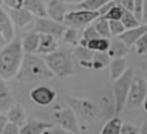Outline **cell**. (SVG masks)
<instances>
[{"label": "cell", "mask_w": 147, "mask_h": 134, "mask_svg": "<svg viewBox=\"0 0 147 134\" xmlns=\"http://www.w3.org/2000/svg\"><path fill=\"white\" fill-rule=\"evenodd\" d=\"M54 77V73L48 68L44 57L38 54L24 53L20 70L16 74V79L22 82H37L49 80Z\"/></svg>", "instance_id": "obj_1"}, {"label": "cell", "mask_w": 147, "mask_h": 134, "mask_svg": "<svg viewBox=\"0 0 147 134\" xmlns=\"http://www.w3.org/2000/svg\"><path fill=\"white\" fill-rule=\"evenodd\" d=\"M24 52L20 38L8 41L0 50V78L8 80L16 77Z\"/></svg>", "instance_id": "obj_2"}, {"label": "cell", "mask_w": 147, "mask_h": 134, "mask_svg": "<svg viewBox=\"0 0 147 134\" xmlns=\"http://www.w3.org/2000/svg\"><path fill=\"white\" fill-rule=\"evenodd\" d=\"M67 102L69 107L74 110L78 125L82 124L84 128L92 125V123L101 118V107L96 102L88 98H78L67 96Z\"/></svg>", "instance_id": "obj_3"}, {"label": "cell", "mask_w": 147, "mask_h": 134, "mask_svg": "<svg viewBox=\"0 0 147 134\" xmlns=\"http://www.w3.org/2000/svg\"><path fill=\"white\" fill-rule=\"evenodd\" d=\"M74 52L69 49H56L44 56L51 71L54 76L60 78H67L74 74Z\"/></svg>", "instance_id": "obj_4"}, {"label": "cell", "mask_w": 147, "mask_h": 134, "mask_svg": "<svg viewBox=\"0 0 147 134\" xmlns=\"http://www.w3.org/2000/svg\"><path fill=\"white\" fill-rule=\"evenodd\" d=\"M133 77H134L133 69L129 66L121 77L111 81L113 82L114 109H115L116 115L121 113L126 107V100H127V95H129V90H130Z\"/></svg>", "instance_id": "obj_5"}, {"label": "cell", "mask_w": 147, "mask_h": 134, "mask_svg": "<svg viewBox=\"0 0 147 134\" xmlns=\"http://www.w3.org/2000/svg\"><path fill=\"white\" fill-rule=\"evenodd\" d=\"M96 17H99L98 10H88L78 8L76 11H69L64 16L63 23L67 26L76 27V29H84L90 23H92Z\"/></svg>", "instance_id": "obj_6"}, {"label": "cell", "mask_w": 147, "mask_h": 134, "mask_svg": "<svg viewBox=\"0 0 147 134\" xmlns=\"http://www.w3.org/2000/svg\"><path fill=\"white\" fill-rule=\"evenodd\" d=\"M146 97H147L146 79L141 77H133L126 100V105L129 108H138L142 105Z\"/></svg>", "instance_id": "obj_7"}, {"label": "cell", "mask_w": 147, "mask_h": 134, "mask_svg": "<svg viewBox=\"0 0 147 134\" xmlns=\"http://www.w3.org/2000/svg\"><path fill=\"white\" fill-rule=\"evenodd\" d=\"M67 25L61 22H56L52 18L45 17H37L34 16V31L39 33H48L54 36L55 38H62Z\"/></svg>", "instance_id": "obj_8"}, {"label": "cell", "mask_w": 147, "mask_h": 134, "mask_svg": "<svg viewBox=\"0 0 147 134\" xmlns=\"http://www.w3.org/2000/svg\"><path fill=\"white\" fill-rule=\"evenodd\" d=\"M53 119L55 124L63 127L68 133H79L80 128L77 121V117L74 112V110L69 107L67 109H60L54 111Z\"/></svg>", "instance_id": "obj_9"}, {"label": "cell", "mask_w": 147, "mask_h": 134, "mask_svg": "<svg viewBox=\"0 0 147 134\" xmlns=\"http://www.w3.org/2000/svg\"><path fill=\"white\" fill-rule=\"evenodd\" d=\"M56 97L55 90L47 86H38L31 89L30 92V98L38 105L47 107L49 105Z\"/></svg>", "instance_id": "obj_10"}, {"label": "cell", "mask_w": 147, "mask_h": 134, "mask_svg": "<svg viewBox=\"0 0 147 134\" xmlns=\"http://www.w3.org/2000/svg\"><path fill=\"white\" fill-rule=\"evenodd\" d=\"M7 11H8L14 25H16L18 27H25L34 19V15L24 7L16 8V9H8Z\"/></svg>", "instance_id": "obj_11"}, {"label": "cell", "mask_w": 147, "mask_h": 134, "mask_svg": "<svg viewBox=\"0 0 147 134\" xmlns=\"http://www.w3.org/2000/svg\"><path fill=\"white\" fill-rule=\"evenodd\" d=\"M46 11L49 18L63 23L64 16L67 14L65 2H63L62 0H49L46 5Z\"/></svg>", "instance_id": "obj_12"}, {"label": "cell", "mask_w": 147, "mask_h": 134, "mask_svg": "<svg viewBox=\"0 0 147 134\" xmlns=\"http://www.w3.org/2000/svg\"><path fill=\"white\" fill-rule=\"evenodd\" d=\"M0 34L3 37V39L7 42L15 38L14 23L8 11H6L1 6H0Z\"/></svg>", "instance_id": "obj_13"}, {"label": "cell", "mask_w": 147, "mask_h": 134, "mask_svg": "<svg viewBox=\"0 0 147 134\" xmlns=\"http://www.w3.org/2000/svg\"><path fill=\"white\" fill-rule=\"evenodd\" d=\"M53 125L54 124L48 121L30 119V120H26L23 126H21L20 133L21 134H42Z\"/></svg>", "instance_id": "obj_14"}, {"label": "cell", "mask_w": 147, "mask_h": 134, "mask_svg": "<svg viewBox=\"0 0 147 134\" xmlns=\"http://www.w3.org/2000/svg\"><path fill=\"white\" fill-rule=\"evenodd\" d=\"M147 32V23H142V24H139L138 26L136 27H132V29H129V30H125L122 34L118 36L119 39H122L129 47L133 46L136 44V41Z\"/></svg>", "instance_id": "obj_15"}, {"label": "cell", "mask_w": 147, "mask_h": 134, "mask_svg": "<svg viewBox=\"0 0 147 134\" xmlns=\"http://www.w3.org/2000/svg\"><path fill=\"white\" fill-rule=\"evenodd\" d=\"M57 49V38L48 33H39V47L37 54H49Z\"/></svg>", "instance_id": "obj_16"}, {"label": "cell", "mask_w": 147, "mask_h": 134, "mask_svg": "<svg viewBox=\"0 0 147 134\" xmlns=\"http://www.w3.org/2000/svg\"><path fill=\"white\" fill-rule=\"evenodd\" d=\"M75 47H76V48H75L74 55L76 56L78 64H79L82 68L92 69V58H93L94 52L91 50L90 48H87V47H85V46H80V45H77V46H75Z\"/></svg>", "instance_id": "obj_17"}, {"label": "cell", "mask_w": 147, "mask_h": 134, "mask_svg": "<svg viewBox=\"0 0 147 134\" xmlns=\"http://www.w3.org/2000/svg\"><path fill=\"white\" fill-rule=\"evenodd\" d=\"M6 116H7L8 121L15 123L20 127L23 126L26 121V115H25V111H24L23 107L20 103H16V102H14L9 107V109L6 111Z\"/></svg>", "instance_id": "obj_18"}, {"label": "cell", "mask_w": 147, "mask_h": 134, "mask_svg": "<svg viewBox=\"0 0 147 134\" xmlns=\"http://www.w3.org/2000/svg\"><path fill=\"white\" fill-rule=\"evenodd\" d=\"M22 42V48L24 53L28 54H37L38 47H39V32L37 31H31L21 38Z\"/></svg>", "instance_id": "obj_19"}, {"label": "cell", "mask_w": 147, "mask_h": 134, "mask_svg": "<svg viewBox=\"0 0 147 134\" xmlns=\"http://www.w3.org/2000/svg\"><path fill=\"white\" fill-rule=\"evenodd\" d=\"M130 47L118 37H115L114 39L110 40V46L109 49L107 50L108 55L110 58H116V57H125L129 54Z\"/></svg>", "instance_id": "obj_20"}, {"label": "cell", "mask_w": 147, "mask_h": 134, "mask_svg": "<svg viewBox=\"0 0 147 134\" xmlns=\"http://www.w3.org/2000/svg\"><path fill=\"white\" fill-rule=\"evenodd\" d=\"M108 68H109V77H110V80L113 81L118 77H121L129 66L125 57H116L109 62Z\"/></svg>", "instance_id": "obj_21"}, {"label": "cell", "mask_w": 147, "mask_h": 134, "mask_svg": "<svg viewBox=\"0 0 147 134\" xmlns=\"http://www.w3.org/2000/svg\"><path fill=\"white\" fill-rule=\"evenodd\" d=\"M5 81H6L5 79L0 78V112H3V113L14 103V98Z\"/></svg>", "instance_id": "obj_22"}, {"label": "cell", "mask_w": 147, "mask_h": 134, "mask_svg": "<svg viewBox=\"0 0 147 134\" xmlns=\"http://www.w3.org/2000/svg\"><path fill=\"white\" fill-rule=\"evenodd\" d=\"M23 7L30 10L37 17L47 16L46 6L42 0H23Z\"/></svg>", "instance_id": "obj_23"}, {"label": "cell", "mask_w": 147, "mask_h": 134, "mask_svg": "<svg viewBox=\"0 0 147 134\" xmlns=\"http://www.w3.org/2000/svg\"><path fill=\"white\" fill-rule=\"evenodd\" d=\"M83 37V31L82 29H76V27H70L67 26V29L63 32L62 39L64 42L71 45V46H77L80 42V39Z\"/></svg>", "instance_id": "obj_24"}, {"label": "cell", "mask_w": 147, "mask_h": 134, "mask_svg": "<svg viewBox=\"0 0 147 134\" xmlns=\"http://www.w3.org/2000/svg\"><path fill=\"white\" fill-rule=\"evenodd\" d=\"M110 56L107 52H94L92 58V69L94 70H102L109 65Z\"/></svg>", "instance_id": "obj_25"}, {"label": "cell", "mask_w": 147, "mask_h": 134, "mask_svg": "<svg viewBox=\"0 0 147 134\" xmlns=\"http://www.w3.org/2000/svg\"><path fill=\"white\" fill-rule=\"evenodd\" d=\"M110 46V39L105 37H99L87 41L86 47L93 52H107Z\"/></svg>", "instance_id": "obj_26"}, {"label": "cell", "mask_w": 147, "mask_h": 134, "mask_svg": "<svg viewBox=\"0 0 147 134\" xmlns=\"http://www.w3.org/2000/svg\"><path fill=\"white\" fill-rule=\"evenodd\" d=\"M123 120L118 117H113L110 118L101 128L102 134H119L121 128H122Z\"/></svg>", "instance_id": "obj_27"}, {"label": "cell", "mask_w": 147, "mask_h": 134, "mask_svg": "<svg viewBox=\"0 0 147 134\" xmlns=\"http://www.w3.org/2000/svg\"><path fill=\"white\" fill-rule=\"evenodd\" d=\"M93 25L95 27V30L99 32L100 37H105V38H110V30H109V21L106 19L102 16L96 17L93 21Z\"/></svg>", "instance_id": "obj_28"}, {"label": "cell", "mask_w": 147, "mask_h": 134, "mask_svg": "<svg viewBox=\"0 0 147 134\" xmlns=\"http://www.w3.org/2000/svg\"><path fill=\"white\" fill-rule=\"evenodd\" d=\"M121 22L123 23L125 30L136 27V26H138V25L141 23V22L136 17L134 13L131 11V10H127V9H124V13H123V15H122Z\"/></svg>", "instance_id": "obj_29"}, {"label": "cell", "mask_w": 147, "mask_h": 134, "mask_svg": "<svg viewBox=\"0 0 147 134\" xmlns=\"http://www.w3.org/2000/svg\"><path fill=\"white\" fill-rule=\"evenodd\" d=\"M111 0H84L80 3L77 5L78 8L82 9H88V10H98L100 7H102L105 3L109 2Z\"/></svg>", "instance_id": "obj_30"}, {"label": "cell", "mask_w": 147, "mask_h": 134, "mask_svg": "<svg viewBox=\"0 0 147 134\" xmlns=\"http://www.w3.org/2000/svg\"><path fill=\"white\" fill-rule=\"evenodd\" d=\"M124 13V8L122 6H119L118 3L114 5L102 17H105L106 19L110 21V19H121L122 18V15Z\"/></svg>", "instance_id": "obj_31"}, {"label": "cell", "mask_w": 147, "mask_h": 134, "mask_svg": "<svg viewBox=\"0 0 147 134\" xmlns=\"http://www.w3.org/2000/svg\"><path fill=\"white\" fill-rule=\"evenodd\" d=\"M109 30H110L111 36L118 37L119 34H122L125 31V27H124L123 23L121 22V19H110L109 21Z\"/></svg>", "instance_id": "obj_32"}, {"label": "cell", "mask_w": 147, "mask_h": 134, "mask_svg": "<svg viewBox=\"0 0 147 134\" xmlns=\"http://www.w3.org/2000/svg\"><path fill=\"white\" fill-rule=\"evenodd\" d=\"M136 47V53L138 55H145L147 54V32L142 34L133 45Z\"/></svg>", "instance_id": "obj_33"}, {"label": "cell", "mask_w": 147, "mask_h": 134, "mask_svg": "<svg viewBox=\"0 0 147 134\" xmlns=\"http://www.w3.org/2000/svg\"><path fill=\"white\" fill-rule=\"evenodd\" d=\"M100 37V34H99V32L95 30V27H94V25L92 24V25H87V26H85L84 27V30H83V37H82V39H84L86 42L87 41H90V40H92V39H95V38H99Z\"/></svg>", "instance_id": "obj_34"}, {"label": "cell", "mask_w": 147, "mask_h": 134, "mask_svg": "<svg viewBox=\"0 0 147 134\" xmlns=\"http://www.w3.org/2000/svg\"><path fill=\"white\" fill-rule=\"evenodd\" d=\"M130 133H140V127L131 123H123L121 128V134H130Z\"/></svg>", "instance_id": "obj_35"}, {"label": "cell", "mask_w": 147, "mask_h": 134, "mask_svg": "<svg viewBox=\"0 0 147 134\" xmlns=\"http://www.w3.org/2000/svg\"><path fill=\"white\" fill-rule=\"evenodd\" d=\"M20 129H21V127L17 124L11 123V121H7V124L3 127L2 134H18Z\"/></svg>", "instance_id": "obj_36"}, {"label": "cell", "mask_w": 147, "mask_h": 134, "mask_svg": "<svg viewBox=\"0 0 147 134\" xmlns=\"http://www.w3.org/2000/svg\"><path fill=\"white\" fill-rule=\"evenodd\" d=\"M134 7H133V13L136 17L141 22V16H142V9L145 5V0H133Z\"/></svg>", "instance_id": "obj_37"}, {"label": "cell", "mask_w": 147, "mask_h": 134, "mask_svg": "<svg viewBox=\"0 0 147 134\" xmlns=\"http://www.w3.org/2000/svg\"><path fill=\"white\" fill-rule=\"evenodd\" d=\"M3 5L8 9H16L23 7V0H3Z\"/></svg>", "instance_id": "obj_38"}, {"label": "cell", "mask_w": 147, "mask_h": 134, "mask_svg": "<svg viewBox=\"0 0 147 134\" xmlns=\"http://www.w3.org/2000/svg\"><path fill=\"white\" fill-rule=\"evenodd\" d=\"M45 133H48V134H65L68 133L63 127H61L60 125H53L52 127H49Z\"/></svg>", "instance_id": "obj_39"}, {"label": "cell", "mask_w": 147, "mask_h": 134, "mask_svg": "<svg viewBox=\"0 0 147 134\" xmlns=\"http://www.w3.org/2000/svg\"><path fill=\"white\" fill-rule=\"evenodd\" d=\"M117 2H116V0H111V1H109V2H107V3H105L102 7H100L99 9H98V11H99V16H103L114 5H116Z\"/></svg>", "instance_id": "obj_40"}, {"label": "cell", "mask_w": 147, "mask_h": 134, "mask_svg": "<svg viewBox=\"0 0 147 134\" xmlns=\"http://www.w3.org/2000/svg\"><path fill=\"white\" fill-rule=\"evenodd\" d=\"M116 2L119 6H122L124 9H127V10L133 11V7H134L133 0H116Z\"/></svg>", "instance_id": "obj_41"}, {"label": "cell", "mask_w": 147, "mask_h": 134, "mask_svg": "<svg viewBox=\"0 0 147 134\" xmlns=\"http://www.w3.org/2000/svg\"><path fill=\"white\" fill-rule=\"evenodd\" d=\"M7 121H8V119H7V116H6V113H3V112H0V134L2 133V131H3V127H5V125L7 124Z\"/></svg>", "instance_id": "obj_42"}, {"label": "cell", "mask_w": 147, "mask_h": 134, "mask_svg": "<svg viewBox=\"0 0 147 134\" xmlns=\"http://www.w3.org/2000/svg\"><path fill=\"white\" fill-rule=\"evenodd\" d=\"M141 23H147V1H145V5H144L142 16H141Z\"/></svg>", "instance_id": "obj_43"}, {"label": "cell", "mask_w": 147, "mask_h": 134, "mask_svg": "<svg viewBox=\"0 0 147 134\" xmlns=\"http://www.w3.org/2000/svg\"><path fill=\"white\" fill-rule=\"evenodd\" d=\"M140 133H144V134H147V120L142 124V126L140 127Z\"/></svg>", "instance_id": "obj_44"}, {"label": "cell", "mask_w": 147, "mask_h": 134, "mask_svg": "<svg viewBox=\"0 0 147 134\" xmlns=\"http://www.w3.org/2000/svg\"><path fill=\"white\" fill-rule=\"evenodd\" d=\"M63 2H65V3H80L82 1H84V0H62Z\"/></svg>", "instance_id": "obj_45"}, {"label": "cell", "mask_w": 147, "mask_h": 134, "mask_svg": "<svg viewBox=\"0 0 147 134\" xmlns=\"http://www.w3.org/2000/svg\"><path fill=\"white\" fill-rule=\"evenodd\" d=\"M6 44H7V41H6V40L3 39V37L0 34V47H3Z\"/></svg>", "instance_id": "obj_46"}, {"label": "cell", "mask_w": 147, "mask_h": 134, "mask_svg": "<svg viewBox=\"0 0 147 134\" xmlns=\"http://www.w3.org/2000/svg\"><path fill=\"white\" fill-rule=\"evenodd\" d=\"M144 76H145V79H146V82H147V62L144 64Z\"/></svg>", "instance_id": "obj_47"}, {"label": "cell", "mask_w": 147, "mask_h": 134, "mask_svg": "<svg viewBox=\"0 0 147 134\" xmlns=\"http://www.w3.org/2000/svg\"><path fill=\"white\" fill-rule=\"evenodd\" d=\"M142 108H144V111L147 113V97H146V100H145L144 103H142Z\"/></svg>", "instance_id": "obj_48"}, {"label": "cell", "mask_w": 147, "mask_h": 134, "mask_svg": "<svg viewBox=\"0 0 147 134\" xmlns=\"http://www.w3.org/2000/svg\"><path fill=\"white\" fill-rule=\"evenodd\" d=\"M3 5V0H0V6H2Z\"/></svg>", "instance_id": "obj_49"}]
</instances>
